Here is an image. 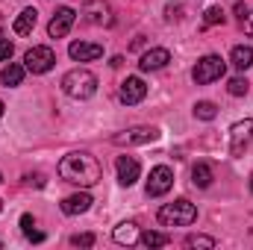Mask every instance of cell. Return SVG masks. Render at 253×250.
Masks as SVG:
<instances>
[{
	"label": "cell",
	"mask_w": 253,
	"mask_h": 250,
	"mask_svg": "<svg viewBox=\"0 0 253 250\" xmlns=\"http://www.w3.org/2000/svg\"><path fill=\"white\" fill-rule=\"evenodd\" d=\"M74 248H91L94 245V233H83V236H71Z\"/></svg>",
	"instance_id": "484cf974"
},
{
	"label": "cell",
	"mask_w": 253,
	"mask_h": 250,
	"mask_svg": "<svg viewBox=\"0 0 253 250\" xmlns=\"http://www.w3.org/2000/svg\"><path fill=\"white\" fill-rule=\"evenodd\" d=\"M203 21L212 27V24H224V9L221 6H212V9H206L203 12Z\"/></svg>",
	"instance_id": "d4e9b609"
},
{
	"label": "cell",
	"mask_w": 253,
	"mask_h": 250,
	"mask_svg": "<svg viewBox=\"0 0 253 250\" xmlns=\"http://www.w3.org/2000/svg\"><path fill=\"white\" fill-rule=\"evenodd\" d=\"M36 21H39V12H36V9H24V12L15 18L12 30H15L18 36H30V33H33V27H36Z\"/></svg>",
	"instance_id": "ac0fdd59"
},
{
	"label": "cell",
	"mask_w": 253,
	"mask_h": 250,
	"mask_svg": "<svg viewBox=\"0 0 253 250\" xmlns=\"http://www.w3.org/2000/svg\"><path fill=\"white\" fill-rule=\"evenodd\" d=\"M62 91L74 100H88L97 91V77L88 68H74L62 77Z\"/></svg>",
	"instance_id": "7a4b0ae2"
},
{
	"label": "cell",
	"mask_w": 253,
	"mask_h": 250,
	"mask_svg": "<svg viewBox=\"0 0 253 250\" xmlns=\"http://www.w3.org/2000/svg\"><path fill=\"white\" fill-rule=\"evenodd\" d=\"M27 239H30V242H44V233H39V230H30V233H27Z\"/></svg>",
	"instance_id": "f546056e"
},
{
	"label": "cell",
	"mask_w": 253,
	"mask_h": 250,
	"mask_svg": "<svg viewBox=\"0 0 253 250\" xmlns=\"http://www.w3.org/2000/svg\"><path fill=\"white\" fill-rule=\"evenodd\" d=\"M68 53H71L74 62H94V59L103 56V44H94V42H74V44L68 47Z\"/></svg>",
	"instance_id": "7c38bea8"
},
{
	"label": "cell",
	"mask_w": 253,
	"mask_h": 250,
	"mask_svg": "<svg viewBox=\"0 0 253 250\" xmlns=\"http://www.w3.org/2000/svg\"><path fill=\"white\" fill-rule=\"evenodd\" d=\"M242 27H245L248 36H253V9H248V12L242 15Z\"/></svg>",
	"instance_id": "83f0119b"
},
{
	"label": "cell",
	"mask_w": 253,
	"mask_h": 250,
	"mask_svg": "<svg viewBox=\"0 0 253 250\" xmlns=\"http://www.w3.org/2000/svg\"><path fill=\"white\" fill-rule=\"evenodd\" d=\"M191 183L197 188H209L212 186V168H209L206 162H197V165L191 168Z\"/></svg>",
	"instance_id": "ffe728a7"
},
{
	"label": "cell",
	"mask_w": 253,
	"mask_h": 250,
	"mask_svg": "<svg viewBox=\"0 0 253 250\" xmlns=\"http://www.w3.org/2000/svg\"><path fill=\"white\" fill-rule=\"evenodd\" d=\"M85 21L88 24H112V15H109V6L103 0H88L85 9H83Z\"/></svg>",
	"instance_id": "5bb4252c"
},
{
	"label": "cell",
	"mask_w": 253,
	"mask_h": 250,
	"mask_svg": "<svg viewBox=\"0 0 253 250\" xmlns=\"http://www.w3.org/2000/svg\"><path fill=\"white\" fill-rule=\"evenodd\" d=\"M194 118H200V121H215V118H218V106H215L212 100H197V103H194Z\"/></svg>",
	"instance_id": "44dd1931"
},
{
	"label": "cell",
	"mask_w": 253,
	"mask_h": 250,
	"mask_svg": "<svg viewBox=\"0 0 253 250\" xmlns=\"http://www.w3.org/2000/svg\"><path fill=\"white\" fill-rule=\"evenodd\" d=\"M227 91H230L233 97H245V94L251 91V83H248L245 77H233V80L227 83Z\"/></svg>",
	"instance_id": "7402d4cb"
},
{
	"label": "cell",
	"mask_w": 253,
	"mask_h": 250,
	"mask_svg": "<svg viewBox=\"0 0 253 250\" xmlns=\"http://www.w3.org/2000/svg\"><path fill=\"white\" fill-rule=\"evenodd\" d=\"M230 62H233V68H239V71L253 68V47H248V44H236L233 53H230Z\"/></svg>",
	"instance_id": "d6986e66"
},
{
	"label": "cell",
	"mask_w": 253,
	"mask_h": 250,
	"mask_svg": "<svg viewBox=\"0 0 253 250\" xmlns=\"http://www.w3.org/2000/svg\"><path fill=\"white\" fill-rule=\"evenodd\" d=\"M3 109H6V106H3V100H0V118H3Z\"/></svg>",
	"instance_id": "1f68e13d"
},
{
	"label": "cell",
	"mask_w": 253,
	"mask_h": 250,
	"mask_svg": "<svg viewBox=\"0 0 253 250\" xmlns=\"http://www.w3.org/2000/svg\"><path fill=\"white\" fill-rule=\"evenodd\" d=\"M112 239H115L118 245H135V242L141 239L138 224H135V221H124V224H118L115 233H112Z\"/></svg>",
	"instance_id": "2e32d148"
},
{
	"label": "cell",
	"mask_w": 253,
	"mask_h": 250,
	"mask_svg": "<svg viewBox=\"0 0 253 250\" xmlns=\"http://www.w3.org/2000/svg\"><path fill=\"white\" fill-rule=\"evenodd\" d=\"M115 171H118V183L129 188V186H135V180L141 174V165H138L135 156H118L115 159Z\"/></svg>",
	"instance_id": "9c48e42d"
},
{
	"label": "cell",
	"mask_w": 253,
	"mask_h": 250,
	"mask_svg": "<svg viewBox=\"0 0 253 250\" xmlns=\"http://www.w3.org/2000/svg\"><path fill=\"white\" fill-rule=\"evenodd\" d=\"M24 74H27V65H6L3 71H0V83L6 85V88H15V85H21L24 83Z\"/></svg>",
	"instance_id": "e0dca14e"
},
{
	"label": "cell",
	"mask_w": 253,
	"mask_h": 250,
	"mask_svg": "<svg viewBox=\"0 0 253 250\" xmlns=\"http://www.w3.org/2000/svg\"><path fill=\"white\" fill-rule=\"evenodd\" d=\"M156 138H159V129L156 126H132V129H124V132L112 135L115 144H126V147H132V144H150Z\"/></svg>",
	"instance_id": "ba28073f"
},
{
	"label": "cell",
	"mask_w": 253,
	"mask_h": 250,
	"mask_svg": "<svg viewBox=\"0 0 253 250\" xmlns=\"http://www.w3.org/2000/svg\"><path fill=\"white\" fill-rule=\"evenodd\" d=\"M12 53H15V44L9 39H0V62H9Z\"/></svg>",
	"instance_id": "4316f807"
},
{
	"label": "cell",
	"mask_w": 253,
	"mask_h": 250,
	"mask_svg": "<svg viewBox=\"0 0 253 250\" xmlns=\"http://www.w3.org/2000/svg\"><path fill=\"white\" fill-rule=\"evenodd\" d=\"M100 174H103L100 162L91 153H85V150L68 153L59 162V177L68 180V183H74V186H83V188L94 186V183H100Z\"/></svg>",
	"instance_id": "6da1fadb"
},
{
	"label": "cell",
	"mask_w": 253,
	"mask_h": 250,
	"mask_svg": "<svg viewBox=\"0 0 253 250\" xmlns=\"http://www.w3.org/2000/svg\"><path fill=\"white\" fill-rule=\"evenodd\" d=\"M224 71H227V62H224L221 56L209 53V56H203L200 62L194 65L191 77H194V83H197V85H209V83L221 80V77H224Z\"/></svg>",
	"instance_id": "277c9868"
},
{
	"label": "cell",
	"mask_w": 253,
	"mask_h": 250,
	"mask_svg": "<svg viewBox=\"0 0 253 250\" xmlns=\"http://www.w3.org/2000/svg\"><path fill=\"white\" fill-rule=\"evenodd\" d=\"M253 138V118H245V121H236L230 126V153L233 156H242L248 150Z\"/></svg>",
	"instance_id": "8992f818"
},
{
	"label": "cell",
	"mask_w": 253,
	"mask_h": 250,
	"mask_svg": "<svg viewBox=\"0 0 253 250\" xmlns=\"http://www.w3.org/2000/svg\"><path fill=\"white\" fill-rule=\"evenodd\" d=\"M0 212H3V200H0Z\"/></svg>",
	"instance_id": "836d02e7"
},
{
	"label": "cell",
	"mask_w": 253,
	"mask_h": 250,
	"mask_svg": "<svg viewBox=\"0 0 253 250\" xmlns=\"http://www.w3.org/2000/svg\"><path fill=\"white\" fill-rule=\"evenodd\" d=\"M251 191H253V177H251Z\"/></svg>",
	"instance_id": "d6a6232c"
},
{
	"label": "cell",
	"mask_w": 253,
	"mask_h": 250,
	"mask_svg": "<svg viewBox=\"0 0 253 250\" xmlns=\"http://www.w3.org/2000/svg\"><path fill=\"white\" fill-rule=\"evenodd\" d=\"M121 62H124V56H112V62L109 65H112V68H121Z\"/></svg>",
	"instance_id": "4dcf8cb0"
},
{
	"label": "cell",
	"mask_w": 253,
	"mask_h": 250,
	"mask_svg": "<svg viewBox=\"0 0 253 250\" xmlns=\"http://www.w3.org/2000/svg\"><path fill=\"white\" fill-rule=\"evenodd\" d=\"M168 242H171V239H168L165 233H153V230H147V233L141 236V245H144V248H165Z\"/></svg>",
	"instance_id": "603a6c76"
},
{
	"label": "cell",
	"mask_w": 253,
	"mask_h": 250,
	"mask_svg": "<svg viewBox=\"0 0 253 250\" xmlns=\"http://www.w3.org/2000/svg\"><path fill=\"white\" fill-rule=\"evenodd\" d=\"M24 62H27V71H33V74H47V71L56 65V53H53L50 47L39 44V47H30V50H27Z\"/></svg>",
	"instance_id": "5b68a950"
},
{
	"label": "cell",
	"mask_w": 253,
	"mask_h": 250,
	"mask_svg": "<svg viewBox=\"0 0 253 250\" xmlns=\"http://www.w3.org/2000/svg\"><path fill=\"white\" fill-rule=\"evenodd\" d=\"M33 227H36V224H33V218H30V215H21V230H24V236H27Z\"/></svg>",
	"instance_id": "f1b7e54d"
},
{
	"label": "cell",
	"mask_w": 253,
	"mask_h": 250,
	"mask_svg": "<svg viewBox=\"0 0 253 250\" xmlns=\"http://www.w3.org/2000/svg\"><path fill=\"white\" fill-rule=\"evenodd\" d=\"M74 21H77V12L74 9H59L53 18H50V24H47V33H50V39H62L71 33V27H74Z\"/></svg>",
	"instance_id": "8fae6325"
},
{
	"label": "cell",
	"mask_w": 253,
	"mask_h": 250,
	"mask_svg": "<svg viewBox=\"0 0 253 250\" xmlns=\"http://www.w3.org/2000/svg\"><path fill=\"white\" fill-rule=\"evenodd\" d=\"M171 186H174V171L168 165H156L147 180V197H162L171 191Z\"/></svg>",
	"instance_id": "52a82bcc"
},
{
	"label": "cell",
	"mask_w": 253,
	"mask_h": 250,
	"mask_svg": "<svg viewBox=\"0 0 253 250\" xmlns=\"http://www.w3.org/2000/svg\"><path fill=\"white\" fill-rule=\"evenodd\" d=\"M168 62H171V53H168L165 47H153V50H147V53L141 56L138 68H141V71H159V68H165Z\"/></svg>",
	"instance_id": "9a60e30c"
},
{
	"label": "cell",
	"mask_w": 253,
	"mask_h": 250,
	"mask_svg": "<svg viewBox=\"0 0 253 250\" xmlns=\"http://www.w3.org/2000/svg\"><path fill=\"white\" fill-rule=\"evenodd\" d=\"M144 97H147V85H144L141 77H126L124 83H121V100H124L126 106H135Z\"/></svg>",
	"instance_id": "30bf717a"
},
{
	"label": "cell",
	"mask_w": 253,
	"mask_h": 250,
	"mask_svg": "<svg viewBox=\"0 0 253 250\" xmlns=\"http://www.w3.org/2000/svg\"><path fill=\"white\" fill-rule=\"evenodd\" d=\"M194 218H197V206L186 197H180L174 203H165L159 209V224L162 227H189V224H194Z\"/></svg>",
	"instance_id": "3957f363"
},
{
	"label": "cell",
	"mask_w": 253,
	"mask_h": 250,
	"mask_svg": "<svg viewBox=\"0 0 253 250\" xmlns=\"http://www.w3.org/2000/svg\"><path fill=\"white\" fill-rule=\"evenodd\" d=\"M0 183H3V177H0Z\"/></svg>",
	"instance_id": "e575fe53"
},
{
	"label": "cell",
	"mask_w": 253,
	"mask_h": 250,
	"mask_svg": "<svg viewBox=\"0 0 253 250\" xmlns=\"http://www.w3.org/2000/svg\"><path fill=\"white\" fill-rule=\"evenodd\" d=\"M91 194H85V191H77V194H68L62 200V212L65 215H83V212H88L91 209Z\"/></svg>",
	"instance_id": "4fadbf2b"
},
{
	"label": "cell",
	"mask_w": 253,
	"mask_h": 250,
	"mask_svg": "<svg viewBox=\"0 0 253 250\" xmlns=\"http://www.w3.org/2000/svg\"><path fill=\"white\" fill-rule=\"evenodd\" d=\"M186 248H206V250H212V248H215V239H209V236H189V239H186Z\"/></svg>",
	"instance_id": "cb8c5ba5"
}]
</instances>
